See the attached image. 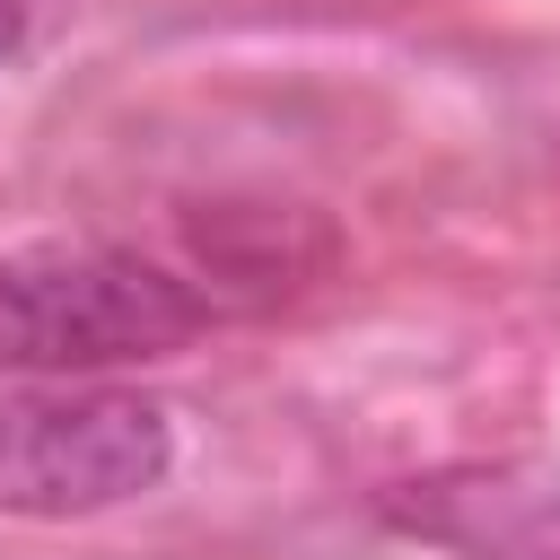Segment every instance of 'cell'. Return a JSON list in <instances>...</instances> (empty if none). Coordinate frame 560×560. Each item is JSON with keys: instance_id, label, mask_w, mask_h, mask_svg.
Wrapping results in <instances>:
<instances>
[{"instance_id": "4", "label": "cell", "mask_w": 560, "mask_h": 560, "mask_svg": "<svg viewBox=\"0 0 560 560\" xmlns=\"http://www.w3.org/2000/svg\"><path fill=\"white\" fill-rule=\"evenodd\" d=\"M18 26H26V0H0V52L18 44Z\"/></svg>"}, {"instance_id": "3", "label": "cell", "mask_w": 560, "mask_h": 560, "mask_svg": "<svg viewBox=\"0 0 560 560\" xmlns=\"http://www.w3.org/2000/svg\"><path fill=\"white\" fill-rule=\"evenodd\" d=\"M420 499H394L402 525L464 542L472 560H560V490L525 472H446L411 481Z\"/></svg>"}, {"instance_id": "2", "label": "cell", "mask_w": 560, "mask_h": 560, "mask_svg": "<svg viewBox=\"0 0 560 560\" xmlns=\"http://www.w3.org/2000/svg\"><path fill=\"white\" fill-rule=\"evenodd\" d=\"M175 429L131 385H9L0 394V516H105L158 490Z\"/></svg>"}, {"instance_id": "1", "label": "cell", "mask_w": 560, "mask_h": 560, "mask_svg": "<svg viewBox=\"0 0 560 560\" xmlns=\"http://www.w3.org/2000/svg\"><path fill=\"white\" fill-rule=\"evenodd\" d=\"M210 324V298L122 245H26L0 254V368L88 376L122 359H166Z\"/></svg>"}]
</instances>
